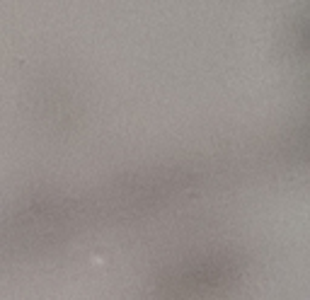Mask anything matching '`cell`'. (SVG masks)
Wrapping results in <instances>:
<instances>
[]
</instances>
